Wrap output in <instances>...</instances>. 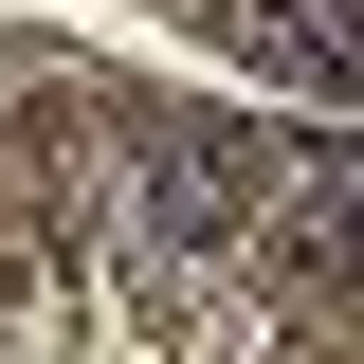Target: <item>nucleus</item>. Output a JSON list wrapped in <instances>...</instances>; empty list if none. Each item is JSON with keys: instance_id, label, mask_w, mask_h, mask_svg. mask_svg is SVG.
<instances>
[{"instance_id": "3", "label": "nucleus", "mask_w": 364, "mask_h": 364, "mask_svg": "<svg viewBox=\"0 0 364 364\" xmlns=\"http://www.w3.org/2000/svg\"><path fill=\"white\" fill-rule=\"evenodd\" d=\"M255 37L291 55V73H328V91H364V0H255Z\"/></svg>"}, {"instance_id": "1", "label": "nucleus", "mask_w": 364, "mask_h": 364, "mask_svg": "<svg viewBox=\"0 0 364 364\" xmlns=\"http://www.w3.org/2000/svg\"><path fill=\"white\" fill-rule=\"evenodd\" d=\"M237 200H255V128H164L146 146V219L164 237H237Z\"/></svg>"}, {"instance_id": "2", "label": "nucleus", "mask_w": 364, "mask_h": 364, "mask_svg": "<svg viewBox=\"0 0 364 364\" xmlns=\"http://www.w3.org/2000/svg\"><path fill=\"white\" fill-rule=\"evenodd\" d=\"M291 273H310V291H364V146H310V182H291Z\"/></svg>"}]
</instances>
